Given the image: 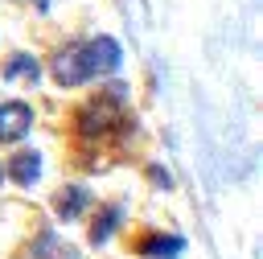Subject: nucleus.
Instances as JSON below:
<instances>
[{"mask_svg": "<svg viewBox=\"0 0 263 259\" xmlns=\"http://www.w3.org/2000/svg\"><path fill=\"white\" fill-rule=\"evenodd\" d=\"M123 49L115 37H86V41H70L53 53V82L58 86H82L90 78H103L111 70H119Z\"/></svg>", "mask_w": 263, "mask_h": 259, "instance_id": "1", "label": "nucleus"}, {"mask_svg": "<svg viewBox=\"0 0 263 259\" xmlns=\"http://www.w3.org/2000/svg\"><path fill=\"white\" fill-rule=\"evenodd\" d=\"M29 123H33L29 103H0V140H4V144L21 140V136L29 132Z\"/></svg>", "mask_w": 263, "mask_h": 259, "instance_id": "2", "label": "nucleus"}, {"mask_svg": "<svg viewBox=\"0 0 263 259\" xmlns=\"http://www.w3.org/2000/svg\"><path fill=\"white\" fill-rule=\"evenodd\" d=\"M86 206H90V189H86V185H66V189H58V197H53V210H58L62 222H74Z\"/></svg>", "mask_w": 263, "mask_h": 259, "instance_id": "3", "label": "nucleus"}, {"mask_svg": "<svg viewBox=\"0 0 263 259\" xmlns=\"http://www.w3.org/2000/svg\"><path fill=\"white\" fill-rule=\"evenodd\" d=\"M140 251H144L148 259H173V255L185 251V238H181V234H152L148 243H140Z\"/></svg>", "mask_w": 263, "mask_h": 259, "instance_id": "4", "label": "nucleus"}, {"mask_svg": "<svg viewBox=\"0 0 263 259\" xmlns=\"http://www.w3.org/2000/svg\"><path fill=\"white\" fill-rule=\"evenodd\" d=\"M16 185H33L37 177H41V156L37 152H21L16 160H12V173H8Z\"/></svg>", "mask_w": 263, "mask_h": 259, "instance_id": "5", "label": "nucleus"}, {"mask_svg": "<svg viewBox=\"0 0 263 259\" xmlns=\"http://www.w3.org/2000/svg\"><path fill=\"white\" fill-rule=\"evenodd\" d=\"M119 222H123V206H107V210L95 218V226H90V243H107Z\"/></svg>", "mask_w": 263, "mask_h": 259, "instance_id": "6", "label": "nucleus"}, {"mask_svg": "<svg viewBox=\"0 0 263 259\" xmlns=\"http://www.w3.org/2000/svg\"><path fill=\"white\" fill-rule=\"evenodd\" d=\"M4 78H37V62H33V53H12L8 62H4Z\"/></svg>", "mask_w": 263, "mask_h": 259, "instance_id": "7", "label": "nucleus"}, {"mask_svg": "<svg viewBox=\"0 0 263 259\" xmlns=\"http://www.w3.org/2000/svg\"><path fill=\"white\" fill-rule=\"evenodd\" d=\"M4 177H8V173H4V164H0V185H4Z\"/></svg>", "mask_w": 263, "mask_h": 259, "instance_id": "8", "label": "nucleus"}]
</instances>
